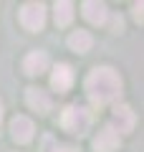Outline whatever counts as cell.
I'll use <instances>...</instances> for the list:
<instances>
[{"mask_svg":"<svg viewBox=\"0 0 144 152\" xmlns=\"http://www.w3.org/2000/svg\"><path fill=\"white\" fill-rule=\"evenodd\" d=\"M84 15L91 23H104L106 20V5L104 3H96V0H86L84 3Z\"/></svg>","mask_w":144,"mask_h":152,"instance_id":"obj_9","label":"cell"},{"mask_svg":"<svg viewBox=\"0 0 144 152\" xmlns=\"http://www.w3.org/2000/svg\"><path fill=\"white\" fill-rule=\"evenodd\" d=\"M20 23L28 31H41L46 23V5L43 3H28L20 10Z\"/></svg>","mask_w":144,"mask_h":152,"instance_id":"obj_3","label":"cell"},{"mask_svg":"<svg viewBox=\"0 0 144 152\" xmlns=\"http://www.w3.org/2000/svg\"><path fill=\"white\" fill-rule=\"evenodd\" d=\"M121 91V79L116 76V71L109 66H96L86 79V94L94 104H109L119 96Z\"/></svg>","mask_w":144,"mask_h":152,"instance_id":"obj_1","label":"cell"},{"mask_svg":"<svg viewBox=\"0 0 144 152\" xmlns=\"http://www.w3.org/2000/svg\"><path fill=\"white\" fill-rule=\"evenodd\" d=\"M71 84H73V69L68 64H58L53 69V76H51V86L63 94V91L71 89Z\"/></svg>","mask_w":144,"mask_h":152,"instance_id":"obj_4","label":"cell"},{"mask_svg":"<svg viewBox=\"0 0 144 152\" xmlns=\"http://www.w3.org/2000/svg\"><path fill=\"white\" fill-rule=\"evenodd\" d=\"M94 147L96 152H114L119 147V134L114 127H104L101 132H99V137L94 140Z\"/></svg>","mask_w":144,"mask_h":152,"instance_id":"obj_5","label":"cell"},{"mask_svg":"<svg viewBox=\"0 0 144 152\" xmlns=\"http://www.w3.org/2000/svg\"><path fill=\"white\" fill-rule=\"evenodd\" d=\"M91 43H94V41H91V36L86 31H76V33H71V38H68V46L73 51H79V53H86V51L91 48Z\"/></svg>","mask_w":144,"mask_h":152,"instance_id":"obj_11","label":"cell"},{"mask_svg":"<svg viewBox=\"0 0 144 152\" xmlns=\"http://www.w3.org/2000/svg\"><path fill=\"white\" fill-rule=\"evenodd\" d=\"M0 119H3V104H0Z\"/></svg>","mask_w":144,"mask_h":152,"instance_id":"obj_15","label":"cell"},{"mask_svg":"<svg viewBox=\"0 0 144 152\" xmlns=\"http://www.w3.org/2000/svg\"><path fill=\"white\" fill-rule=\"evenodd\" d=\"M56 152H73V150H66V147H63V150H56Z\"/></svg>","mask_w":144,"mask_h":152,"instance_id":"obj_14","label":"cell"},{"mask_svg":"<svg viewBox=\"0 0 144 152\" xmlns=\"http://www.w3.org/2000/svg\"><path fill=\"white\" fill-rule=\"evenodd\" d=\"M23 69H25V74H31V76H41L43 71L48 69V56L41 53V51H33L31 56H25Z\"/></svg>","mask_w":144,"mask_h":152,"instance_id":"obj_7","label":"cell"},{"mask_svg":"<svg viewBox=\"0 0 144 152\" xmlns=\"http://www.w3.org/2000/svg\"><path fill=\"white\" fill-rule=\"evenodd\" d=\"M61 124H63V129L73 132V134H84L91 124V114L84 107H68L61 117Z\"/></svg>","mask_w":144,"mask_h":152,"instance_id":"obj_2","label":"cell"},{"mask_svg":"<svg viewBox=\"0 0 144 152\" xmlns=\"http://www.w3.org/2000/svg\"><path fill=\"white\" fill-rule=\"evenodd\" d=\"M28 104L33 109H38V112H48L51 109V96L46 91H41V89H28Z\"/></svg>","mask_w":144,"mask_h":152,"instance_id":"obj_10","label":"cell"},{"mask_svg":"<svg viewBox=\"0 0 144 152\" xmlns=\"http://www.w3.org/2000/svg\"><path fill=\"white\" fill-rule=\"evenodd\" d=\"M71 18H73V5H71L68 0L56 3V23H58V26H68Z\"/></svg>","mask_w":144,"mask_h":152,"instance_id":"obj_12","label":"cell"},{"mask_svg":"<svg viewBox=\"0 0 144 152\" xmlns=\"http://www.w3.org/2000/svg\"><path fill=\"white\" fill-rule=\"evenodd\" d=\"M114 124L119 127V132H132L134 127V112L129 107H116L114 109ZM116 132V134H119Z\"/></svg>","mask_w":144,"mask_h":152,"instance_id":"obj_8","label":"cell"},{"mask_svg":"<svg viewBox=\"0 0 144 152\" xmlns=\"http://www.w3.org/2000/svg\"><path fill=\"white\" fill-rule=\"evenodd\" d=\"M111 26H114V31H119V28L124 26V20H121V18H119V15H114V23H111Z\"/></svg>","mask_w":144,"mask_h":152,"instance_id":"obj_13","label":"cell"},{"mask_svg":"<svg viewBox=\"0 0 144 152\" xmlns=\"http://www.w3.org/2000/svg\"><path fill=\"white\" fill-rule=\"evenodd\" d=\"M10 132H13V140L15 142H31L33 137V122L28 119V117H15V119L10 122Z\"/></svg>","mask_w":144,"mask_h":152,"instance_id":"obj_6","label":"cell"}]
</instances>
